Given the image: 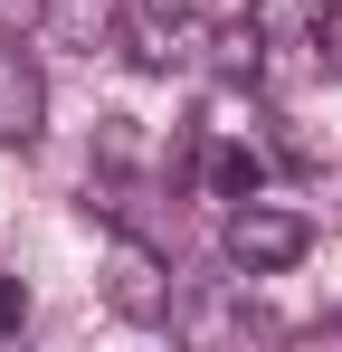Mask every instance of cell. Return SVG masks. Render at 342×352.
<instances>
[{"mask_svg":"<svg viewBox=\"0 0 342 352\" xmlns=\"http://www.w3.org/2000/svg\"><path fill=\"white\" fill-rule=\"evenodd\" d=\"M247 29H257L266 48H314V29H323V0H247Z\"/></svg>","mask_w":342,"mask_h":352,"instance_id":"obj_6","label":"cell"},{"mask_svg":"<svg viewBox=\"0 0 342 352\" xmlns=\"http://www.w3.org/2000/svg\"><path fill=\"white\" fill-rule=\"evenodd\" d=\"M219 248H228L238 276H285V267L314 248V219H304V210H276V200H228Z\"/></svg>","mask_w":342,"mask_h":352,"instance_id":"obj_1","label":"cell"},{"mask_svg":"<svg viewBox=\"0 0 342 352\" xmlns=\"http://www.w3.org/2000/svg\"><path fill=\"white\" fill-rule=\"evenodd\" d=\"M105 305L124 314V324H171V267H162V248H152L143 229L114 238V257H105Z\"/></svg>","mask_w":342,"mask_h":352,"instance_id":"obj_2","label":"cell"},{"mask_svg":"<svg viewBox=\"0 0 342 352\" xmlns=\"http://www.w3.org/2000/svg\"><path fill=\"white\" fill-rule=\"evenodd\" d=\"M19 324H29V276H0V343H19Z\"/></svg>","mask_w":342,"mask_h":352,"instance_id":"obj_9","label":"cell"},{"mask_svg":"<svg viewBox=\"0 0 342 352\" xmlns=\"http://www.w3.org/2000/svg\"><path fill=\"white\" fill-rule=\"evenodd\" d=\"M38 29H57L76 58H105V48H124V0H48Z\"/></svg>","mask_w":342,"mask_h":352,"instance_id":"obj_4","label":"cell"},{"mask_svg":"<svg viewBox=\"0 0 342 352\" xmlns=\"http://www.w3.org/2000/svg\"><path fill=\"white\" fill-rule=\"evenodd\" d=\"M190 333H266V314H257V305H238V295H209V305L190 314Z\"/></svg>","mask_w":342,"mask_h":352,"instance_id":"obj_8","label":"cell"},{"mask_svg":"<svg viewBox=\"0 0 342 352\" xmlns=\"http://www.w3.org/2000/svg\"><path fill=\"white\" fill-rule=\"evenodd\" d=\"M48 19V0H0V29H38Z\"/></svg>","mask_w":342,"mask_h":352,"instance_id":"obj_11","label":"cell"},{"mask_svg":"<svg viewBox=\"0 0 342 352\" xmlns=\"http://www.w3.org/2000/svg\"><path fill=\"white\" fill-rule=\"evenodd\" d=\"M314 48H323V67H333V76H342V0H333V10H323V29H314Z\"/></svg>","mask_w":342,"mask_h":352,"instance_id":"obj_10","label":"cell"},{"mask_svg":"<svg viewBox=\"0 0 342 352\" xmlns=\"http://www.w3.org/2000/svg\"><path fill=\"white\" fill-rule=\"evenodd\" d=\"M200 181H209V200H257L266 190V153L257 143H209L200 153Z\"/></svg>","mask_w":342,"mask_h":352,"instance_id":"obj_5","label":"cell"},{"mask_svg":"<svg viewBox=\"0 0 342 352\" xmlns=\"http://www.w3.org/2000/svg\"><path fill=\"white\" fill-rule=\"evenodd\" d=\"M209 48H219V58H209V67H219L228 86H257V76H266V38H257L247 19H238V29H219Z\"/></svg>","mask_w":342,"mask_h":352,"instance_id":"obj_7","label":"cell"},{"mask_svg":"<svg viewBox=\"0 0 342 352\" xmlns=\"http://www.w3.org/2000/svg\"><path fill=\"white\" fill-rule=\"evenodd\" d=\"M38 124H48V86L19 58V29H0V143H38Z\"/></svg>","mask_w":342,"mask_h":352,"instance_id":"obj_3","label":"cell"}]
</instances>
